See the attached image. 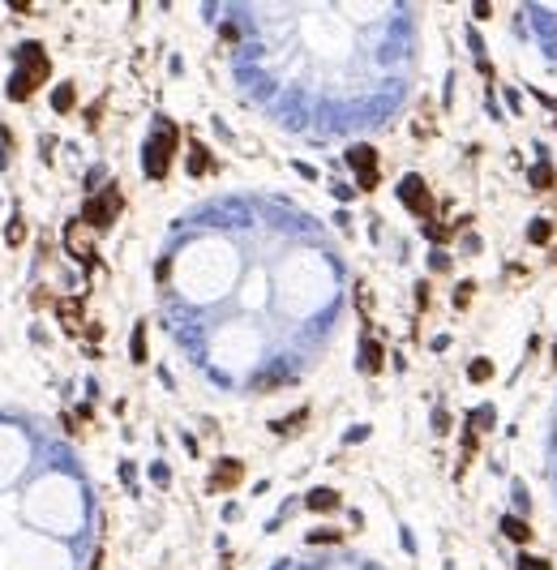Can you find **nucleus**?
<instances>
[{
	"mask_svg": "<svg viewBox=\"0 0 557 570\" xmlns=\"http://www.w3.org/2000/svg\"><path fill=\"white\" fill-rule=\"evenodd\" d=\"M47 73H51V65H47L43 43H22L18 47V73L9 78V99H30L47 82Z\"/></svg>",
	"mask_w": 557,
	"mask_h": 570,
	"instance_id": "1",
	"label": "nucleus"
},
{
	"mask_svg": "<svg viewBox=\"0 0 557 570\" xmlns=\"http://www.w3.org/2000/svg\"><path fill=\"white\" fill-rule=\"evenodd\" d=\"M172 150H176V129L167 125V120H159V129L150 133L146 154H142V168H146L150 180H163L167 176V168H172Z\"/></svg>",
	"mask_w": 557,
	"mask_h": 570,
	"instance_id": "2",
	"label": "nucleus"
},
{
	"mask_svg": "<svg viewBox=\"0 0 557 570\" xmlns=\"http://www.w3.org/2000/svg\"><path fill=\"white\" fill-rule=\"evenodd\" d=\"M121 206H125V197H121V189H116V185H111V189H103V193L86 197V206H82V223L103 232V228H111V223H116Z\"/></svg>",
	"mask_w": 557,
	"mask_h": 570,
	"instance_id": "3",
	"label": "nucleus"
},
{
	"mask_svg": "<svg viewBox=\"0 0 557 570\" xmlns=\"http://www.w3.org/2000/svg\"><path fill=\"white\" fill-rule=\"evenodd\" d=\"M348 163L356 168L360 189H377V150L373 146H352L348 150Z\"/></svg>",
	"mask_w": 557,
	"mask_h": 570,
	"instance_id": "4",
	"label": "nucleus"
},
{
	"mask_svg": "<svg viewBox=\"0 0 557 570\" xmlns=\"http://www.w3.org/2000/svg\"><path fill=\"white\" fill-rule=\"evenodd\" d=\"M399 202L408 206V211H416V215H429V211H433L429 185H424L420 176H403V180H399Z\"/></svg>",
	"mask_w": 557,
	"mask_h": 570,
	"instance_id": "5",
	"label": "nucleus"
},
{
	"mask_svg": "<svg viewBox=\"0 0 557 570\" xmlns=\"http://www.w3.org/2000/svg\"><path fill=\"white\" fill-rule=\"evenodd\" d=\"M65 244H69V253H73V257H82V262H90V266H94V244L86 240V223H82V219H78V223H69Z\"/></svg>",
	"mask_w": 557,
	"mask_h": 570,
	"instance_id": "6",
	"label": "nucleus"
},
{
	"mask_svg": "<svg viewBox=\"0 0 557 570\" xmlns=\"http://www.w3.org/2000/svg\"><path fill=\"white\" fill-rule=\"evenodd\" d=\"M240 476H245V468H240V463H236V459H223L219 468H214V476H210V489H214V493H223V489H236V485H240Z\"/></svg>",
	"mask_w": 557,
	"mask_h": 570,
	"instance_id": "7",
	"label": "nucleus"
},
{
	"mask_svg": "<svg viewBox=\"0 0 557 570\" xmlns=\"http://www.w3.org/2000/svg\"><path fill=\"white\" fill-rule=\"evenodd\" d=\"M360 369H365V373H377V369H381V343L365 339V347H360Z\"/></svg>",
	"mask_w": 557,
	"mask_h": 570,
	"instance_id": "8",
	"label": "nucleus"
},
{
	"mask_svg": "<svg viewBox=\"0 0 557 570\" xmlns=\"http://www.w3.org/2000/svg\"><path fill=\"white\" fill-rule=\"evenodd\" d=\"M56 314H61V322L69 330H78L82 326V300H61V304H56Z\"/></svg>",
	"mask_w": 557,
	"mask_h": 570,
	"instance_id": "9",
	"label": "nucleus"
},
{
	"mask_svg": "<svg viewBox=\"0 0 557 570\" xmlns=\"http://www.w3.org/2000/svg\"><path fill=\"white\" fill-rule=\"evenodd\" d=\"M202 172H210V154H206V146H189V176H202Z\"/></svg>",
	"mask_w": 557,
	"mask_h": 570,
	"instance_id": "10",
	"label": "nucleus"
},
{
	"mask_svg": "<svg viewBox=\"0 0 557 570\" xmlns=\"http://www.w3.org/2000/svg\"><path fill=\"white\" fill-rule=\"evenodd\" d=\"M334 506H339V493L334 489H313L309 493V510H334Z\"/></svg>",
	"mask_w": 557,
	"mask_h": 570,
	"instance_id": "11",
	"label": "nucleus"
},
{
	"mask_svg": "<svg viewBox=\"0 0 557 570\" xmlns=\"http://www.w3.org/2000/svg\"><path fill=\"white\" fill-rule=\"evenodd\" d=\"M501 532H506L515 545H527V540H532V528H527L523 519H501Z\"/></svg>",
	"mask_w": 557,
	"mask_h": 570,
	"instance_id": "12",
	"label": "nucleus"
},
{
	"mask_svg": "<svg viewBox=\"0 0 557 570\" xmlns=\"http://www.w3.org/2000/svg\"><path fill=\"white\" fill-rule=\"evenodd\" d=\"M51 108H56V112H69V108H73V86H69V82H65V86H56Z\"/></svg>",
	"mask_w": 557,
	"mask_h": 570,
	"instance_id": "13",
	"label": "nucleus"
},
{
	"mask_svg": "<svg viewBox=\"0 0 557 570\" xmlns=\"http://www.w3.org/2000/svg\"><path fill=\"white\" fill-rule=\"evenodd\" d=\"M467 378H472V382H489V378H493V365L480 356V360H472V365H467Z\"/></svg>",
	"mask_w": 557,
	"mask_h": 570,
	"instance_id": "14",
	"label": "nucleus"
},
{
	"mask_svg": "<svg viewBox=\"0 0 557 570\" xmlns=\"http://www.w3.org/2000/svg\"><path fill=\"white\" fill-rule=\"evenodd\" d=\"M549 236H553V228H549V219H536V223L527 228V240H532V244H544Z\"/></svg>",
	"mask_w": 557,
	"mask_h": 570,
	"instance_id": "15",
	"label": "nucleus"
},
{
	"mask_svg": "<svg viewBox=\"0 0 557 570\" xmlns=\"http://www.w3.org/2000/svg\"><path fill=\"white\" fill-rule=\"evenodd\" d=\"M129 356L137 360V365L146 360V326H137V330H133V352H129Z\"/></svg>",
	"mask_w": 557,
	"mask_h": 570,
	"instance_id": "16",
	"label": "nucleus"
},
{
	"mask_svg": "<svg viewBox=\"0 0 557 570\" xmlns=\"http://www.w3.org/2000/svg\"><path fill=\"white\" fill-rule=\"evenodd\" d=\"M532 185H536V189H549V185H553V168H549V163L532 168Z\"/></svg>",
	"mask_w": 557,
	"mask_h": 570,
	"instance_id": "17",
	"label": "nucleus"
},
{
	"mask_svg": "<svg viewBox=\"0 0 557 570\" xmlns=\"http://www.w3.org/2000/svg\"><path fill=\"white\" fill-rule=\"evenodd\" d=\"M5 236H9V244H18V240L26 236V228H22V219H13V223L5 228Z\"/></svg>",
	"mask_w": 557,
	"mask_h": 570,
	"instance_id": "18",
	"label": "nucleus"
},
{
	"mask_svg": "<svg viewBox=\"0 0 557 570\" xmlns=\"http://www.w3.org/2000/svg\"><path fill=\"white\" fill-rule=\"evenodd\" d=\"M519 570H549V562H540V557H519Z\"/></svg>",
	"mask_w": 557,
	"mask_h": 570,
	"instance_id": "19",
	"label": "nucleus"
},
{
	"mask_svg": "<svg viewBox=\"0 0 557 570\" xmlns=\"http://www.w3.org/2000/svg\"><path fill=\"white\" fill-rule=\"evenodd\" d=\"M472 13H476V18H489V13H493V5H489V0H476Z\"/></svg>",
	"mask_w": 557,
	"mask_h": 570,
	"instance_id": "20",
	"label": "nucleus"
}]
</instances>
